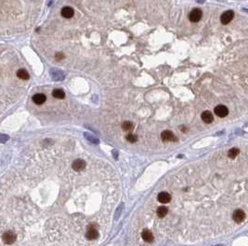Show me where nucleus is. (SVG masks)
Segmentation results:
<instances>
[{
  "instance_id": "7",
  "label": "nucleus",
  "mask_w": 248,
  "mask_h": 246,
  "mask_svg": "<svg viewBox=\"0 0 248 246\" xmlns=\"http://www.w3.org/2000/svg\"><path fill=\"white\" fill-rule=\"evenodd\" d=\"M157 200L162 204H167L171 201V195L166 192H162L158 194Z\"/></svg>"
},
{
  "instance_id": "14",
  "label": "nucleus",
  "mask_w": 248,
  "mask_h": 246,
  "mask_svg": "<svg viewBox=\"0 0 248 246\" xmlns=\"http://www.w3.org/2000/svg\"><path fill=\"white\" fill-rule=\"evenodd\" d=\"M17 76H18V78H20L21 80H25V81L29 80V78H30L29 73L27 72V70H25L23 69H20L18 70V71H17Z\"/></svg>"
},
{
  "instance_id": "17",
  "label": "nucleus",
  "mask_w": 248,
  "mask_h": 246,
  "mask_svg": "<svg viewBox=\"0 0 248 246\" xmlns=\"http://www.w3.org/2000/svg\"><path fill=\"white\" fill-rule=\"evenodd\" d=\"M239 154H240V150L238 148H231L228 153V156L232 159V158H235Z\"/></svg>"
},
{
  "instance_id": "6",
  "label": "nucleus",
  "mask_w": 248,
  "mask_h": 246,
  "mask_svg": "<svg viewBox=\"0 0 248 246\" xmlns=\"http://www.w3.org/2000/svg\"><path fill=\"white\" fill-rule=\"evenodd\" d=\"M161 138L164 142H172V141L176 140L175 135L171 130H164V132L161 133Z\"/></svg>"
},
{
  "instance_id": "16",
  "label": "nucleus",
  "mask_w": 248,
  "mask_h": 246,
  "mask_svg": "<svg viewBox=\"0 0 248 246\" xmlns=\"http://www.w3.org/2000/svg\"><path fill=\"white\" fill-rule=\"evenodd\" d=\"M134 128V125L131 121H125L122 124V129L125 130V132H131Z\"/></svg>"
},
{
  "instance_id": "19",
  "label": "nucleus",
  "mask_w": 248,
  "mask_h": 246,
  "mask_svg": "<svg viewBox=\"0 0 248 246\" xmlns=\"http://www.w3.org/2000/svg\"><path fill=\"white\" fill-rule=\"evenodd\" d=\"M9 139V136L7 134H0V143L5 144L6 142H8Z\"/></svg>"
},
{
  "instance_id": "20",
  "label": "nucleus",
  "mask_w": 248,
  "mask_h": 246,
  "mask_svg": "<svg viewBox=\"0 0 248 246\" xmlns=\"http://www.w3.org/2000/svg\"><path fill=\"white\" fill-rule=\"evenodd\" d=\"M55 57L59 60V59H62V58L64 57V56H63V54H61V53H57L56 56H55Z\"/></svg>"
},
{
  "instance_id": "12",
  "label": "nucleus",
  "mask_w": 248,
  "mask_h": 246,
  "mask_svg": "<svg viewBox=\"0 0 248 246\" xmlns=\"http://www.w3.org/2000/svg\"><path fill=\"white\" fill-rule=\"evenodd\" d=\"M201 118H202V120L203 122L206 123H211L213 120H214V117H213V114L210 112V111H203L201 115Z\"/></svg>"
},
{
  "instance_id": "9",
  "label": "nucleus",
  "mask_w": 248,
  "mask_h": 246,
  "mask_svg": "<svg viewBox=\"0 0 248 246\" xmlns=\"http://www.w3.org/2000/svg\"><path fill=\"white\" fill-rule=\"evenodd\" d=\"M61 16H62L63 18L71 19V18H73V16L74 15V10L72 8H70V7H64L61 9Z\"/></svg>"
},
{
  "instance_id": "3",
  "label": "nucleus",
  "mask_w": 248,
  "mask_h": 246,
  "mask_svg": "<svg viewBox=\"0 0 248 246\" xmlns=\"http://www.w3.org/2000/svg\"><path fill=\"white\" fill-rule=\"evenodd\" d=\"M215 114L219 118H225L229 114V109L223 105H218L215 107Z\"/></svg>"
},
{
  "instance_id": "15",
  "label": "nucleus",
  "mask_w": 248,
  "mask_h": 246,
  "mask_svg": "<svg viewBox=\"0 0 248 246\" xmlns=\"http://www.w3.org/2000/svg\"><path fill=\"white\" fill-rule=\"evenodd\" d=\"M156 213H157V216L160 218H163V217H165L166 215H167L168 209L166 208L165 206H160V207H158V208H157V211H156Z\"/></svg>"
},
{
  "instance_id": "18",
  "label": "nucleus",
  "mask_w": 248,
  "mask_h": 246,
  "mask_svg": "<svg viewBox=\"0 0 248 246\" xmlns=\"http://www.w3.org/2000/svg\"><path fill=\"white\" fill-rule=\"evenodd\" d=\"M126 139L129 142V143H135V142H137V141H138V137H137V135L132 134V133H128V134L126 135Z\"/></svg>"
},
{
  "instance_id": "13",
  "label": "nucleus",
  "mask_w": 248,
  "mask_h": 246,
  "mask_svg": "<svg viewBox=\"0 0 248 246\" xmlns=\"http://www.w3.org/2000/svg\"><path fill=\"white\" fill-rule=\"evenodd\" d=\"M52 95L53 97L57 98V99H63L65 97V93L61 89H55L52 92Z\"/></svg>"
},
{
  "instance_id": "1",
  "label": "nucleus",
  "mask_w": 248,
  "mask_h": 246,
  "mask_svg": "<svg viewBox=\"0 0 248 246\" xmlns=\"http://www.w3.org/2000/svg\"><path fill=\"white\" fill-rule=\"evenodd\" d=\"M203 12L201 9L199 8H193L189 14V19L191 22H198L199 20L202 19Z\"/></svg>"
},
{
  "instance_id": "5",
  "label": "nucleus",
  "mask_w": 248,
  "mask_h": 246,
  "mask_svg": "<svg viewBox=\"0 0 248 246\" xmlns=\"http://www.w3.org/2000/svg\"><path fill=\"white\" fill-rule=\"evenodd\" d=\"M72 168L75 171H81L85 168V162L83 159H75L72 164Z\"/></svg>"
},
{
  "instance_id": "2",
  "label": "nucleus",
  "mask_w": 248,
  "mask_h": 246,
  "mask_svg": "<svg viewBox=\"0 0 248 246\" xmlns=\"http://www.w3.org/2000/svg\"><path fill=\"white\" fill-rule=\"evenodd\" d=\"M234 18V12L232 11V10H227V11H225L222 15L221 17H220V21H221L222 24H229L231 20H233Z\"/></svg>"
},
{
  "instance_id": "4",
  "label": "nucleus",
  "mask_w": 248,
  "mask_h": 246,
  "mask_svg": "<svg viewBox=\"0 0 248 246\" xmlns=\"http://www.w3.org/2000/svg\"><path fill=\"white\" fill-rule=\"evenodd\" d=\"M245 213L242 211V209H237L233 212L232 214V218L233 220L236 222V223H242V221H244L245 219Z\"/></svg>"
},
{
  "instance_id": "10",
  "label": "nucleus",
  "mask_w": 248,
  "mask_h": 246,
  "mask_svg": "<svg viewBox=\"0 0 248 246\" xmlns=\"http://www.w3.org/2000/svg\"><path fill=\"white\" fill-rule=\"evenodd\" d=\"M47 100V96L44 94H35L33 96V101L36 105H43Z\"/></svg>"
},
{
  "instance_id": "11",
  "label": "nucleus",
  "mask_w": 248,
  "mask_h": 246,
  "mask_svg": "<svg viewBox=\"0 0 248 246\" xmlns=\"http://www.w3.org/2000/svg\"><path fill=\"white\" fill-rule=\"evenodd\" d=\"M141 238L143 239L144 242H153V235L149 229H143L141 232Z\"/></svg>"
},
{
  "instance_id": "8",
  "label": "nucleus",
  "mask_w": 248,
  "mask_h": 246,
  "mask_svg": "<svg viewBox=\"0 0 248 246\" xmlns=\"http://www.w3.org/2000/svg\"><path fill=\"white\" fill-rule=\"evenodd\" d=\"M87 239L89 240H96L99 238V231H97L95 228H89L87 231Z\"/></svg>"
}]
</instances>
